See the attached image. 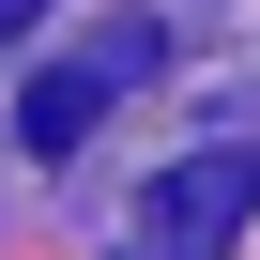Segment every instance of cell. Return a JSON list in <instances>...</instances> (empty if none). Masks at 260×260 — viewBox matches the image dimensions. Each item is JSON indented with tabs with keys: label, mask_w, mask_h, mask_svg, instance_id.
I'll return each mask as SVG.
<instances>
[{
	"label": "cell",
	"mask_w": 260,
	"mask_h": 260,
	"mask_svg": "<svg viewBox=\"0 0 260 260\" xmlns=\"http://www.w3.org/2000/svg\"><path fill=\"white\" fill-rule=\"evenodd\" d=\"M31 16H46V0H0V46H16V31H31Z\"/></svg>",
	"instance_id": "3957f363"
},
{
	"label": "cell",
	"mask_w": 260,
	"mask_h": 260,
	"mask_svg": "<svg viewBox=\"0 0 260 260\" xmlns=\"http://www.w3.org/2000/svg\"><path fill=\"white\" fill-rule=\"evenodd\" d=\"M260 214V153H184L138 184V245L153 260H230V230Z\"/></svg>",
	"instance_id": "7a4b0ae2"
},
{
	"label": "cell",
	"mask_w": 260,
	"mask_h": 260,
	"mask_svg": "<svg viewBox=\"0 0 260 260\" xmlns=\"http://www.w3.org/2000/svg\"><path fill=\"white\" fill-rule=\"evenodd\" d=\"M153 61H169V31H153V16H122V31H92L77 61H46V77L16 92V138H31V153H77L92 122H107L122 92H138V77H153Z\"/></svg>",
	"instance_id": "6da1fadb"
}]
</instances>
